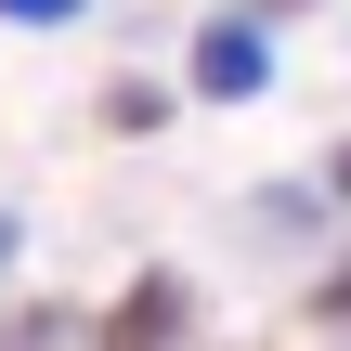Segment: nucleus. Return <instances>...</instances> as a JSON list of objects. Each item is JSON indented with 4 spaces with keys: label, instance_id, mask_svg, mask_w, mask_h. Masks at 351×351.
Returning a JSON list of instances; mask_svg holds the SVG:
<instances>
[{
    "label": "nucleus",
    "instance_id": "nucleus-1",
    "mask_svg": "<svg viewBox=\"0 0 351 351\" xmlns=\"http://www.w3.org/2000/svg\"><path fill=\"white\" fill-rule=\"evenodd\" d=\"M261 78H274L261 13H208V26H195V91H208V104H261Z\"/></svg>",
    "mask_w": 351,
    "mask_h": 351
},
{
    "label": "nucleus",
    "instance_id": "nucleus-2",
    "mask_svg": "<svg viewBox=\"0 0 351 351\" xmlns=\"http://www.w3.org/2000/svg\"><path fill=\"white\" fill-rule=\"evenodd\" d=\"M182 326H195L182 274H143V287L117 300V326H104V351H182Z\"/></svg>",
    "mask_w": 351,
    "mask_h": 351
},
{
    "label": "nucleus",
    "instance_id": "nucleus-3",
    "mask_svg": "<svg viewBox=\"0 0 351 351\" xmlns=\"http://www.w3.org/2000/svg\"><path fill=\"white\" fill-rule=\"evenodd\" d=\"M0 13H13V26H65L78 0H0Z\"/></svg>",
    "mask_w": 351,
    "mask_h": 351
},
{
    "label": "nucleus",
    "instance_id": "nucleus-4",
    "mask_svg": "<svg viewBox=\"0 0 351 351\" xmlns=\"http://www.w3.org/2000/svg\"><path fill=\"white\" fill-rule=\"evenodd\" d=\"M13 247H26V221H13V208H0V274H13Z\"/></svg>",
    "mask_w": 351,
    "mask_h": 351
},
{
    "label": "nucleus",
    "instance_id": "nucleus-5",
    "mask_svg": "<svg viewBox=\"0 0 351 351\" xmlns=\"http://www.w3.org/2000/svg\"><path fill=\"white\" fill-rule=\"evenodd\" d=\"M326 313H339V326H351V274H326Z\"/></svg>",
    "mask_w": 351,
    "mask_h": 351
},
{
    "label": "nucleus",
    "instance_id": "nucleus-6",
    "mask_svg": "<svg viewBox=\"0 0 351 351\" xmlns=\"http://www.w3.org/2000/svg\"><path fill=\"white\" fill-rule=\"evenodd\" d=\"M326 182H339V208H351V143H339V169H326Z\"/></svg>",
    "mask_w": 351,
    "mask_h": 351
}]
</instances>
